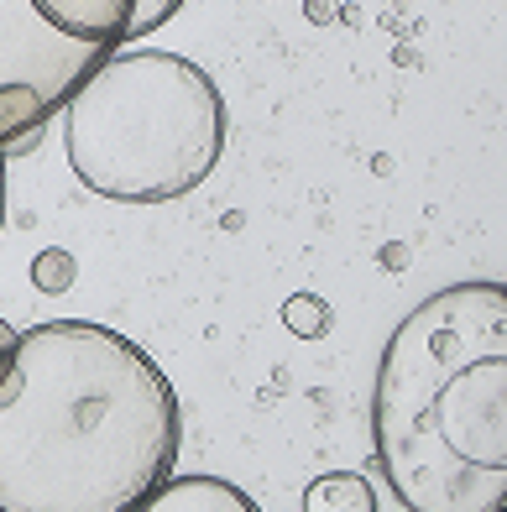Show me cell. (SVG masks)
Listing matches in <instances>:
<instances>
[{
    "mask_svg": "<svg viewBox=\"0 0 507 512\" xmlns=\"http://www.w3.org/2000/svg\"><path fill=\"white\" fill-rule=\"evenodd\" d=\"M178 445V392L121 330L42 319L0 356V512H136Z\"/></svg>",
    "mask_w": 507,
    "mask_h": 512,
    "instance_id": "obj_1",
    "label": "cell"
},
{
    "mask_svg": "<svg viewBox=\"0 0 507 512\" xmlns=\"http://www.w3.org/2000/svg\"><path fill=\"white\" fill-rule=\"evenodd\" d=\"M377 465L408 512H507V288L455 283L398 319L372 387Z\"/></svg>",
    "mask_w": 507,
    "mask_h": 512,
    "instance_id": "obj_2",
    "label": "cell"
},
{
    "mask_svg": "<svg viewBox=\"0 0 507 512\" xmlns=\"http://www.w3.org/2000/svg\"><path fill=\"white\" fill-rule=\"evenodd\" d=\"M79 183L115 204H168L220 168L225 95L194 58L115 48L63 105Z\"/></svg>",
    "mask_w": 507,
    "mask_h": 512,
    "instance_id": "obj_3",
    "label": "cell"
},
{
    "mask_svg": "<svg viewBox=\"0 0 507 512\" xmlns=\"http://www.w3.org/2000/svg\"><path fill=\"white\" fill-rule=\"evenodd\" d=\"M105 58H110L105 48H84V42L53 37L27 11V0H0V89L32 84L48 100L68 105V95H74Z\"/></svg>",
    "mask_w": 507,
    "mask_h": 512,
    "instance_id": "obj_4",
    "label": "cell"
},
{
    "mask_svg": "<svg viewBox=\"0 0 507 512\" xmlns=\"http://www.w3.org/2000/svg\"><path fill=\"white\" fill-rule=\"evenodd\" d=\"M189 6V0H27V11L63 42L84 48H131Z\"/></svg>",
    "mask_w": 507,
    "mask_h": 512,
    "instance_id": "obj_5",
    "label": "cell"
},
{
    "mask_svg": "<svg viewBox=\"0 0 507 512\" xmlns=\"http://www.w3.org/2000/svg\"><path fill=\"white\" fill-rule=\"evenodd\" d=\"M136 512H262L246 486L225 476H168Z\"/></svg>",
    "mask_w": 507,
    "mask_h": 512,
    "instance_id": "obj_6",
    "label": "cell"
},
{
    "mask_svg": "<svg viewBox=\"0 0 507 512\" xmlns=\"http://www.w3.org/2000/svg\"><path fill=\"white\" fill-rule=\"evenodd\" d=\"M304 512H377V492L356 471H330L304 486Z\"/></svg>",
    "mask_w": 507,
    "mask_h": 512,
    "instance_id": "obj_7",
    "label": "cell"
},
{
    "mask_svg": "<svg viewBox=\"0 0 507 512\" xmlns=\"http://www.w3.org/2000/svg\"><path fill=\"white\" fill-rule=\"evenodd\" d=\"M283 324L298 340H319L330 330V304H325V298H314V293H298V298L283 304Z\"/></svg>",
    "mask_w": 507,
    "mask_h": 512,
    "instance_id": "obj_8",
    "label": "cell"
},
{
    "mask_svg": "<svg viewBox=\"0 0 507 512\" xmlns=\"http://www.w3.org/2000/svg\"><path fill=\"white\" fill-rule=\"evenodd\" d=\"M32 283L42 293H63L68 283H74V256H68V251H42L32 262Z\"/></svg>",
    "mask_w": 507,
    "mask_h": 512,
    "instance_id": "obj_9",
    "label": "cell"
},
{
    "mask_svg": "<svg viewBox=\"0 0 507 512\" xmlns=\"http://www.w3.org/2000/svg\"><path fill=\"white\" fill-rule=\"evenodd\" d=\"M16 335H21V330H11V324H6V319H0V356H6V351H11V345H16Z\"/></svg>",
    "mask_w": 507,
    "mask_h": 512,
    "instance_id": "obj_10",
    "label": "cell"
},
{
    "mask_svg": "<svg viewBox=\"0 0 507 512\" xmlns=\"http://www.w3.org/2000/svg\"><path fill=\"white\" fill-rule=\"evenodd\" d=\"M0 225H6V157H0Z\"/></svg>",
    "mask_w": 507,
    "mask_h": 512,
    "instance_id": "obj_11",
    "label": "cell"
}]
</instances>
